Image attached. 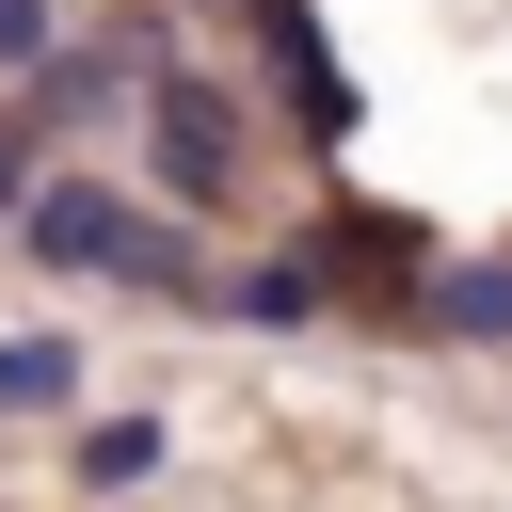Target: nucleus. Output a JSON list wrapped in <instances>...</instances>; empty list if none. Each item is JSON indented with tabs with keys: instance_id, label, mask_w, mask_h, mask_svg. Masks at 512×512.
Wrapping results in <instances>:
<instances>
[{
	"instance_id": "f257e3e1",
	"label": "nucleus",
	"mask_w": 512,
	"mask_h": 512,
	"mask_svg": "<svg viewBox=\"0 0 512 512\" xmlns=\"http://www.w3.org/2000/svg\"><path fill=\"white\" fill-rule=\"evenodd\" d=\"M144 160H160L176 208H224V192H240V96L192 80V64H160V80H144Z\"/></svg>"
},
{
	"instance_id": "f03ea898",
	"label": "nucleus",
	"mask_w": 512,
	"mask_h": 512,
	"mask_svg": "<svg viewBox=\"0 0 512 512\" xmlns=\"http://www.w3.org/2000/svg\"><path fill=\"white\" fill-rule=\"evenodd\" d=\"M16 240H32L48 272H112V240H128V192H96V176H32Z\"/></svg>"
},
{
	"instance_id": "7ed1b4c3",
	"label": "nucleus",
	"mask_w": 512,
	"mask_h": 512,
	"mask_svg": "<svg viewBox=\"0 0 512 512\" xmlns=\"http://www.w3.org/2000/svg\"><path fill=\"white\" fill-rule=\"evenodd\" d=\"M416 256H432V240H416V224H384V208H336V224L304 240V272H320V288H432Z\"/></svg>"
},
{
	"instance_id": "20e7f679",
	"label": "nucleus",
	"mask_w": 512,
	"mask_h": 512,
	"mask_svg": "<svg viewBox=\"0 0 512 512\" xmlns=\"http://www.w3.org/2000/svg\"><path fill=\"white\" fill-rule=\"evenodd\" d=\"M80 400V352L64 336H0V416H64Z\"/></svg>"
},
{
	"instance_id": "39448f33",
	"label": "nucleus",
	"mask_w": 512,
	"mask_h": 512,
	"mask_svg": "<svg viewBox=\"0 0 512 512\" xmlns=\"http://www.w3.org/2000/svg\"><path fill=\"white\" fill-rule=\"evenodd\" d=\"M96 96H128V48H48L32 64V128L48 112H96Z\"/></svg>"
},
{
	"instance_id": "423d86ee",
	"label": "nucleus",
	"mask_w": 512,
	"mask_h": 512,
	"mask_svg": "<svg viewBox=\"0 0 512 512\" xmlns=\"http://www.w3.org/2000/svg\"><path fill=\"white\" fill-rule=\"evenodd\" d=\"M416 304H432L448 336H512V272H496V256H464V272H432Z\"/></svg>"
},
{
	"instance_id": "0eeeda50",
	"label": "nucleus",
	"mask_w": 512,
	"mask_h": 512,
	"mask_svg": "<svg viewBox=\"0 0 512 512\" xmlns=\"http://www.w3.org/2000/svg\"><path fill=\"white\" fill-rule=\"evenodd\" d=\"M144 464H160V432H144V416H96V432H80V480H96V496H128Z\"/></svg>"
},
{
	"instance_id": "6e6552de",
	"label": "nucleus",
	"mask_w": 512,
	"mask_h": 512,
	"mask_svg": "<svg viewBox=\"0 0 512 512\" xmlns=\"http://www.w3.org/2000/svg\"><path fill=\"white\" fill-rule=\"evenodd\" d=\"M224 304H240V320H304V304H320V272H304V256H272V272H240Z\"/></svg>"
},
{
	"instance_id": "1a4fd4ad",
	"label": "nucleus",
	"mask_w": 512,
	"mask_h": 512,
	"mask_svg": "<svg viewBox=\"0 0 512 512\" xmlns=\"http://www.w3.org/2000/svg\"><path fill=\"white\" fill-rule=\"evenodd\" d=\"M112 272H128V288H192V256H176V224H128V240H112Z\"/></svg>"
},
{
	"instance_id": "9d476101",
	"label": "nucleus",
	"mask_w": 512,
	"mask_h": 512,
	"mask_svg": "<svg viewBox=\"0 0 512 512\" xmlns=\"http://www.w3.org/2000/svg\"><path fill=\"white\" fill-rule=\"evenodd\" d=\"M48 64V0H0V80H32Z\"/></svg>"
},
{
	"instance_id": "9b49d317",
	"label": "nucleus",
	"mask_w": 512,
	"mask_h": 512,
	"mask_svg": "<svg viewBox=\"0 0 512 512\" xmlns=\"http://www.w3.org/2000/svg\"><path fill=\"white\" fill-rule=\"evenodd\" d=\"M32 208V112H0V224Z\"/></svg>"
}]
</instances>
